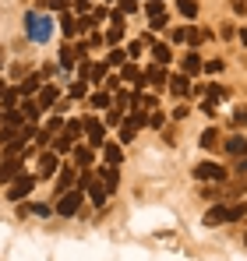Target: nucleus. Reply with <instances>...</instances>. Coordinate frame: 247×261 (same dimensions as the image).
Listing matches in <instances>:
<instances>
[{"label":"nucleus","instance_id":"1","mask_svg":"<svg viewBox=\"0 0 247 261\" xmlns=\"http://www.w3.org/2000/svg\"><path fill=\"white\" fill-rule=\"evenodd\" d=\"M50 32H53V21H50L46 11H29V14H25V36H29L32 43H46Z\"/></svg>","mask_w":247,"mask_h":261},{"label":"nucleus","instance_id":"2","mask_svg":"<svg viewBox=\"0 0 247 261\" xmlns=\"http://www.w3.org/2000/svg\"><path fill=\"white\" fill-rule=\"evenodd\" d=\"M82 201H85V191H82V187H67V191H60L57 212H60V216H75V212L82 208Z\"/></svg>","mask_w":247,"mask_h":261},{"label":"nucleus","instance_id":"3","mask_svg":"<svg viewBox=\"0 0 247 261\" xmlns=\"http://www.w3.org/2000/svg\"><path fill=\"white\" fill-rule=\"evenodd\" d=\"M85 141H88V148H103L106 130H103V120H99V117H88V120H85Z\"/></svg>","mask_w":247,"mask_h":261},{"label":"nucleus","instance_id":"4","mask_svg":"<svg viewBox=\"0 0 247 261\" xmlns=\"http://www.w3.org/2000/svg\"><path fill=\"white\" fill-rule=\"evenodd\" d=\"M32 187H36V176H14V180H11V191H7V198H11V201H21V198H29V194H32Z\"/></svg>","mask_w":247,"mask_h":261},{"label":"nucleus","instance_id":"5","mask_svg":"<svg viewBox=\"0 0 247 261\" xmlns=\"http://www.w3.org/2000/svg\"><path fill=\"white\" fill-rule=\"evenodd\" d=\"M194 176H198V180H215V184H223V180H226V170H223L219 163H202V166L194 170Z\"/></svg>","mask_w":247,"mask_h":261},{"label":"nucleus","instance_id":"6","mask_svg":"<svg viewBox=\"0 0 247 261\" xmlns=\"http://www.w3.org/2000/svg\"><path fill=\"white\" fill-rule=\"evenodd\" d=\"M14 176H21V155H18V159H4V163H0V184H11Z\"/></svg>","mask_w":247,"mask_h":261},{"label":"nucleus","instance_id":"7","mask_svg":"<svg viewBox=\"0 0 247 261\" xmlns=\"http://www.w3.org/2000/svg\"><path fill=\"white\" fill-rule=\"evenodd\" d=\"M57 170H60V159H57V152H53V148H46V152L39 155V173L50 176V173H57Z\"/></svg>","mask_w":247,"mask_h":261},{"label":"nucleus","instance_id":"8","mask_svg":"<svg viewBox=\"0 0 247 261\" xmlns=\"http://www.w3.org/2000/svg\"><path fill=\"white\" fill-rule=\"evenodd\" d=\"M85 57V49L82 46H64V49H60V67H75V64H78V60H82Z\"/></svg>","mask_w":247,"mask_h":261},{"label":"nucleus","instance_id":"9","mask_svg":"<svg viewBox=\"0 0 247 261\" xmlns=\"http://www.w3.org/2000/svg\"><path fill=\"white\" fill-rule=\"evenodd\" d=\"M223 148H226L233 159H237V155H247V138H244V134H233V138L223 141Z\"/></svg>","mask_w":247,"mask_h":261},{"label":"nucleus","instance_id":"10","mask_svg":"<svg viewBox=\"0 0 247 261\" xmlns=\"http://www.w3.org/2000/svg\"><path fill=\"white\" fill-rule=\"evenodd\" d=\"M166 85H169L173 95H180V99H184V95L191 92V78H187V74H173V78H166Z\"/></svg>","mask_w":247,"mask_h":261},{"label":"nucleus","instance_id":"11","mask_svg":"<svg viewBox=\"0 0 247 261\" xmlns=\"http://www.w3.org/2000/svg\"><path fill=\"white\" fill-rule=\"evenodd\" d=\"M145 85H152V88H163V85H166L163 64H156V67H149V71H145Z\"/></svg>","mask_w":247,"mask_h":261},{"label":"nucleus","instance_id":"12","mask_svg":"<svg viewBox=\"0 0 247 261\" xmlns=\"http://www.w3.org/2000/svg\"><path fill=\"white\" fill-rule=\"evenodd\" d=\"M36 95H39V99H36V102H39V110H50V106L57 102V95H60V92H57V85H46V88H39Z\"/></svg>","mask_w":247,"mask_h":261},{"label":"nucleus","instance_id":"13","mask_svg":"<svg viewBox=\"0 0 247 261\" xmlns=\"http://www.w3.org/2000/svg\"><path fill=\"white\" fill-rule=\"evenodd\" d=\"M39 88H42V74H29V78H21L18 92H21V95H36Z\"/></svg>","mask_w":247,"mask_h":261},{"label":"nucleus","instance_id":"14","mask_svg":"<svg viewBox=\"0 0 247 261\" xmlns=\"http://www.w3.org/2000/svg\"><path fill=\"white\" fill-rule=\"evenodd\" d=\"M88 198H92V201H95V205L103 208V205H106V198H110L106 184H95V180H92V184H88Z\"/></svg>","mask_w":247,"mask_h":261},{"label":"nucleus","instance_id":"15","mask_svg":"<svg viewBox=\"0 0 247 261\" xmlns=\"http://www.w3.org/2000/svg\"><path fill=\"white\" fill-rule=\"evenodd\" d=\"M223 145V134H219V127H208V130H202V148H219Z\"/></svg>","mask_w":247,"mask_h":261},{"label":"nucleus","instance_id":"16","mask_svg":"<svg viewBox=\"0 0 247 261\" xmlns=\"http://www.w3.org/2000/svg\"><path fill=\"white\" fill-rule=\"evenodd\" d=\"M124 82H131V88H141L145 85V74H141L134 64H124Z\"/></svg>","mask_w":247,"mask_h":261},{"label":"nucleus","instance_id":"17","mask_svg":"<svg viewBox=\"0 0 247 261\" xmlns=\"http://www.w3.org/2000/svg\"><path fill=\"white\" fill-rule=\"evenodd\" d=\"M198 71H202V57H198V53L191 49V53L184 57V74H187V78H194Z\"/></svg>","mask_w":247,"mask_h":261},{"label":"nucleus","instance_id":"18","mask_svg":"<svg viewBox=\"0 0 247 261\" xmlns=\"http://www.w3.org/2000/svg\"><path fill=\"white\" fill-rule=\"evenodd\" d=\"M244 216H247V198L237 205H226V222H240Z\"/></svg>","mask_w":247,"mask_h":261},{"label":"nucleus","instance_id":"19","mask_svg":"<svg viewBox=\"0 0 247 261\" xmlns=\"http://www.w3.org/2000/svg\"><path fill=\"white\" fill-rule=\"evenodd\" d=\"M75 184V166H60V173H57V191H67Z\"/></svg>","mask_w":247,"mask_h":261},{"label":"nucleus","instance_id":"20","mask_svg":"<svg viewBox=\"0 0 247 261\" xmlns=\"http://www.w3.org/2000/svg\"><path fill=\"white\" fill-rule=\"evenodd\" d=\"M60 32H64L67 39H75V36H78V21L71 18V11H64V18H60Z\"/></svg>","mask_w":247,"mask_h":261},{"label":"nucleus","instance_id":"21","mask_svg":"<svg viewBox=\"0 0 247 261\" xmlns=\"http://www.w3.org/2000/svg\"><path fill=\"white\" fill-rule=\"evenodd\" d=\"M103 155H106V163H110V166H120V145L103 141Z\"/></svg>","mask_w":247,"mask_h":261},{"label":"nucleus","instance_id":"22","mask_svg":"<svg viewBox=\"0 0 247 261\" xmlns=\"http://www.w3.org/2000/svg\"><path fill=\"white\" fill-rule=\"evenodd\" d=\"M219 222H226V205H215L205 212V226H219Z\"/></svg>","mask_w":247,"mask_h":261},{"label":"nucleus","instance_id":"23","mask_svg":"<svg viewBox=\"0 0 247 261\" xmlns=\"http://www.w3.org/2000/svg\"><path fill=\"white\" fill-rule=\"evenodd\" d=\"M0 117H4V127H7V130H18L21 124H25V117H21V113H14V110H4Z\"/></svg>","mask_w":247,"mask_h":261},{"label":"nucleus","instance_id":"24","mask_svg":"<svg viewBox=\"0 0 247 261\" xmlns=\"http://www.w3.org/2000/svg\"><path fill=\"white\" fill-rule=\"evenodd\" d=\"M18 99H21V92H18V88H4V92H0L4 110H14V106H18Z\"/></svg>","mask_w":247,"mask_h":261},{"label":"nucleus","instance_id":"25","mask_svg":"<svg viewBox=\"0 0 247 261\" xmlns=\"http://www.w3.org/2000/svg\"><path fill=\"white\" fill-rule=\"evenodd\" d=\"M75 163H78L82 170L92 166V148H88V145H78V148H75Z\"/></svg>","mask_w":247,"mask_h":261},{"label":"nucleus","instance_id":"26","mask_svg":"<svg viewBox=\"0 0 247 261\" xmlns=\"http://www.w3.org/2000/svg\"><path fill=\"white\" fill-rule=\"evenodd\" d=\"M152 57H156V64H163V67L173 60V53H169V46H166V43H156V46H152Z\"/></svg>","mask_w":247,"mask_h":261},{"label":"nucleus","instance_id":"27","mask_svg":"<svg viewBox=\"0 0 247 261\" xmlns=\"http://www.w3.org/2000/svg\"><path fill=\"white\" fill-rule=\"evenodd\" d=\"M64 134H67V138H75V141H82V134H85V120H67V124H64Z\"/></svg>","mask_w":247,"mask_h":261},{"label":"nucleus","instance_id":"28","mask_svg":"<svg viewBox=\"0 0 247 261\" xmlns=\"http://www.w3.org/2000/svg\"><path fill=\"white\" fill-rule=\"evenodd\" d=\"M75 148V138H67V134H60V138H53V152L60 155V152H71Z\"/></svg>","mask_w":247,"mask_h":261},{"label":"nucleus","instance_id":"29","mask_svg":"<svg viewBox=\"0 0 247 261\" xmlns=\"http://www.w3.org/2000/svg\"><path fill=\"white\" fill-rule=\"evenodd\" d=\"M134 134H138V124L134 120H120V141H134Z\"/></svg>","mask_w":247,"mask_h":261},{"label":"nucleus","instance_id":"30","mask_svg":"<svg viewBox=\"0 0 247 261\" xmlns=\"http://www.w3.org/2000/svg\"><path fill=\"white\" fill-rule=\"evenodd\" d=\"M99 170H103V180H106V191H113V187H117V166L106 163V166H99Z\"/></svg>","mask_w":247,"mask_h":261},{"label":"nucleus","instance_id":"31","mask_svg":"<svg viewBox=\"0 0 247 261\" xmlns=\"http://www.w3.org/2000/svg\"><path fill=\"white\" fill-rule=\"evenodd\" d=\"M88 102H92L95 110H106V106H110V92H106V88H99V92H95V95H92Z\"/></svg>","mask_w":247,"mask_h":261},{"label":"nucleus","instance_id":"32","mask_svg":"<svg viewBox=\"0 0 247 261\" xmlns=\"http://www.w3.org/2000/svg\"><path fill=\"white\" fill-rule=\"evenodd\" d=\"M177 7H180L184 18H194L198 14V0H177Z\"/></svg>","mask_w":247,"mask_h":261},{"label":"nucleus","instance_id":"33","mask_svg":"<svg viewBox=\"0 0 247 261\" xmlns=\"http://www.w3.org/2000/svg\"><path fill=\"white\" fill-rule=\"evenodd\" d=\"M205 36H208L205 29H187V36H184V43H187V46H198L202 39H205Z\"/></svg>","mask_w":247,"mask_h":261},{"label":"nucleus","instance_id":"34","mask_svg":"<svg viewBox=\"0 0 247 261\" xmlns=\"http://www.w3.org/2000/svg\"><path fill=\"white\" fill-rule=\"evenodd\" d=\"M106 64H110V67H124V64H127V53H120V49H110Z\"/></svg>","mask_w":247,"mask_h":261},{"label":"nucleus","instance_id":"35","mask_svg":"<svg viewBox=\"0 0 247 261\" xmlns=\"http://www.w3.org/2000/svg\"><path fill=\"white\" fill-rule=\"evenodd\" d=\"M88 78L103 85V82H106V64H95V67H88Z\"/></svg>","mask_w":247,"mask_h":261},{"label":"nucleus","instance_id":"36","mask_svg":"<svg viewBox=\"0 0 247 261\" xmlns=\"http://www.w3.org/2000/svg\"><path fill=\"white\" fill-rule=\"evenodd\" d=\"M39 113H42V110H39V102H25V106H21V117H25V120H36Z\"/></svg>","mask_w":247,"mask_h":261},{"label":"nucleus","instance_id":"37","mask_svg":"<svg viewBox=\"0 0 247 261\" xmlns=\"http://www.w3.org/2000/svg\"><path fill=\"white\" fill-rule=\"evenodd\" d=\"M60 127H64V120H60V117H50V120H46V127H42V134H50V138H53Z\"/></svg>","mask_w":247,"mask_h":261},{"label":"nucleus","instance_id":"38","mask_svg":"<svg viewBox=\"0 0 247 261\" xmlns=\"http://www.w3.org/2000/svg\"><path fill=\"white\" fill-rule=\"evenodd\" d=\"M233 124H237V127H247V106H237V110H233Z\"/></svg>","mask_w":247,"mask_h":261},{"label":"nucleus","instance_id":"39","mask_svg":"<svg viewBox=\"0 0 247 261\" xmlns=\"http://www.w3.org/2000/svg\"><path fill=\"white\" fill-rule=\"evenodd\" d=\"M85 95H88V85L85 82H75L71 85V99H85Z\"/></svg>","mask_w":247,"mask_h":261},{"label":"nucleus","instance_id":"40","mask_svg":"<svg viewBox=\"0 0 247 261\" xmlns=\"http://www.w3.org/2000/svg\"><path fill=\"white\" fill-rule=\"evenodd\" d=\"M219 99H226V88H223V85H212V88H208V102H219Z\"/></svg>","mask_w":247,"mask_h":261},{"label":"nucleus","instance_id":"41","mask_svg":"<svg viewBox=\"0 0 247 261\" xmlns=\"http://www.w3.org/2000/svg\"><path fill=\"white\" fill-rule=\"evenodd\" d=\"M202 67H205L208 74H219V71H223V60H208V64H202Z\"/></svg>","mask_w":247,"mask_h":261},{"label":"nucleus","instance_id":"42","mask_svg":"<svg viewBox=\"0 0 247 261\" xmlns=\"http://www.w3.org/2000/svg\"><path fill=\"white\" fill-rule=\"evenodd\" d=\"M29 212H32V216H50V205H39V201H36V205H29Z\"/></svg>","mask_w":247,"mask_h":261},{"label":"nucleus","instance_id":"43","mask_svg":"<svg viewBox=\"0 0 247 261\" xmlns=\"http://www.w3.org/2000/svg\"><path fill=\"white\" fill-rule=\"evenodd\" d=\"M233 170H237V173H240V176L247 173V155H237V166H233Z\"/></svg>","mask_w":247,"mask_h":261},{"label":"nucleus","instance_id":"44","mask_svg":"<svg viewBox=\"0 0 247 261\" xmlns=\"http://www.w3.org/2000/svg\"><path fill=\"white\" fill-rule=\"evenodd\" d=\"M184 36H187V29H173V32H169L173 43H184Z\"/></svg>","mask_w":247,"mask_h":261},{"label":"nucleus","instance_id":"45","mask_svg":"<svg viewBox=\"0 0 247 261\" xmlns=\"http://www.w3.org/2000/svg\"><path fill=\"white\" fill-rule=\"evenodd\" d=\"M124 117H120V110H110V113H106V124H120Z\"/></svg>","mask_w":247,"mask_h":261},{"label":"nucleus","instance_id":"46","mask_svg":"<svg viewBox=\"0 0 247 261\" xmlns=\"http://www.w3.org/2000/svg\"><path fill=\"white\" fill-rule=\"evenodd\" d=\"M149 124H152V127H163L166 117H163V113H152V117H149Z\"/></svg>","mask_w":247,"mask_h":261},{"label":"nucleus","instance_id":"47","mask_svg":"<svg viewBox=\"0 0 247 261\" xmlns=\"http://www.w3.org/2000/svg\"><path fill=\"white\" fill-rule=\"evenodd\" d=\"M173 120H187V106H177L173 110Z\"/></svg>","mask_w":247,"mask_h":261},{"label":"nucleus","instance_id":"48","mask_svg":"<svg viewBox=\"0 0 247 261\" xmlns=\"http://www.w3.org/2000/svg\"><path fill=\"white\" fill-rule=\"evenodd\" d=\"M134 7H138V0H124V4H120V14H127V11H134Z\"/></svg>","mask_w":247,"mask_h":261},{"label":"nucleus","instance_id":"49","mask_svg":"<svg viewBox=\"0 0 247 261\" xmlns=\"http://www.w3.org/2000/svg\"><path fill=\"white\" fill-rule=\"evenodd\" d=\"M127 102H131V95H127V92H120V95H117V110H124Z\"/></svg>","mask_w":247,"mask_h":261},{"label":"nucleus","instance_id":"50","mask_svg":"<svg viewBox=\"0 0 247 261\" xmlns=\"http://www.w3.org/2000/svg\"><path fill=\"white\" fill-rule=\"evenodd\" d=\"M75 7H78V11H88V7H92V0H75Z\"/></svg>","mask_w":247,"mask_h":261},{"label":"nucleus","instance_id":"51","mask_svg":"<svg viewBox=\"0 0 247 261\" xmlns=\"http://www.w3.org/2000/svg\"><path fill=\"white\" fill-rule=\"evenodd\" d=\"M240 43H244V46H247V29H240Z\"/></svg>","mask_w":247,"mask_h":261},{"label":"nucleus","instance_id":"52","mask_svg":"<svg viewBox=\"0 0 247 261\" xmlns=\"http://www.w3.org/2000/svg\"><path fill=\"white\" fill-rule=\"evenodd\" d=\"M0 64H4V46H0Z\"/></svg>","mask_w":247,"mask_h":261}]
</instances>
